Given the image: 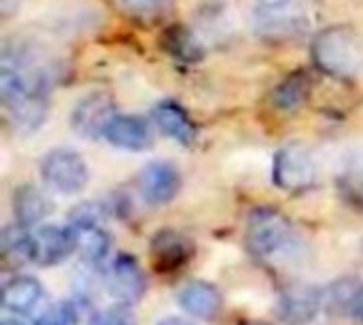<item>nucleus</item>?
I'll list each match as a JSON object with an SVG mask.
<instances>
[{"label": "nucleus", "instance_id": "1", "mask_svg": "<svg viewBox=\"0 0 363 325\" xmlns=\"http://www.w3.org/2000/svg\"><path fill=\"white\" fill-rule=\"evenodd\" d=\"M53 68L34 47L6 43L0 57V98L17 134L36 132L47 119Z\"/></svg>", "mask_w": 363, "mask_h": 325}, {"label": "nucleus", "instance_id": "2", "mask_svg": "<svg viewBox=\"0 0 363 325\" xmlns=\"http://www.w3.org/2000/svg\"><path fill=\"white\" fill-rule=\"evenodd\" d=\"M313 60L317 68L336 79H351L362 66L359 36L349 26H330L313 40Z\"/></svg>", "mask_w": 363, "mask_h": 325}, {"label": "nucleus", "instance_id": "3", "mask_svg": "<svg viewBox=\"0 0 363 325\" xmlns=\"http://www.w3.org/2000/svg\"><path fill=\"white\" fill-rule=\"evenodd\" d=\"M245 241L253 255L262 260H272L281 253H287L298 238L291 221L281 211L259 206L253 209L247 217Z\"/></svg>", "mask_w": 363, "mask_h": 325}, {"label": "nucleus", "instance_id": "4", "mask_svg": "<svg viewBox=\"0 0 363 325\" xmlns=\"http://www.w3.org/2000/svg\"><path fill=\"white\" fill-rule=\"evenodd\" d=\"M308 23L302 0H255L253 26L255 32L270 40H287L304 32Z\"/></svg>", "mask_w": 363, "mask_h": 325}, {"label": "nucleus", "instance_id": "5", "mask_svg": "<svg viewBox=\"0 0 363 325\" xmlns=\"http://www.w3.org/2000/svg\"><path fill=\"white\" fill-rule=\"evenodd\" d=\"M272 181L287 194H304L317 183V162L300 143L283 145L272 160Z\"/></svg>", "mask_w": 363, "mask_h": 325}, {"label": "nucleus", "instance_id": "6", "mask_svg": "<svg viewBox=\"0 0 363 325\" xmlns=\"http://www.w3.org/2000/svg\"><path fill=\"white\" fill-rule=\"evenodd\" d=\"M40 177L53 192L70 196V194H79L87 185L89 170L83 158L74 149L60 147L43 155Z\"/></svg>", "mask_w": 363, "mask_h": 325}, {"label": "nucleus", "instance_id": "7", "mask_svg": "<svg viewBox=\"0 0 363 325\" xmlns=\"http://www.w3.org/2000/svg\"><path fill=\"white\" fill-rule=\"evenodd\" d=\"M32 262L38 266H55L77 251V232L72 226H38L30 232Z\"/></svg>", "mask_w": 363, "mask_h": 325}, {"label": "nucleus", "instance_id": "8", "mask_svg": "<svg viewBox=\"0 0 363 325\" xmlns=\"http://www.w3.org/2000/svg\"><path fill=\"white\" fill-rule=\"evenodd\" d=\"M323 309V292L311 283L294 281L279 296V315L287 325H308Z\"/></svg>", "mask_w": 363, "mask_h": 325}, {"label": "nucleus", "instance_id": "9", "mask_svg": "<svg viewBox=\"0 0 363 325\" xmlns=\"http://www.w3.org/2000/svg\"><path fill=\"white\" fill-rule=\"evenodd\" d=\"M115 102L104 92L87 94L77 102L70 115V126L81 138H100L104 136L106 126L115 117Z\"/></svg>", "mask_w": 363, "mask_h": 325}, {"label": "nucleus", "instance_id": "10", "mask_svg": "<svg viewBox=\"0 0 363 325\" xmlns=\"http://www.w3.org/2000/svg\"><path fill=\"white\" fill-rule=\"evenodd\" d=\"M106 285H108L111 296L119 304H128V307L140 302L147 292L145 272L140 264L128 253H121L115 258L106 275Z\"/></svg>", "mask_w": 363, "mask_h": 325}, {"label": "nucleus", "instance_id": "11", "mask_svg": "<svg viewBox=\"0 0 363 325\" xmlns=\"http://www.w3.org/2000/svg\"><path fill=\"white\" fill-rule=\"evenodd\" d=\"M181 189V172L174 164L155 160L149 162L138 175V192L143 200L151 206L170 202Z\"/></svg>", "mask_w": 363, "mask_h": 325}, {"label": "nucleus", "instance_id": "12", "mask_svg": "<svg viewBox=\"0 0 363 325\" xmlns=\"http://www.w3.org/2000/svg\"><path fill=\"white\" fill-rule=\"evenodd\" d=\"M191 253H194L191 243L183 234H179L170 228L160 230L151 238V255H153L155 268L160 272H174V270L183 268L185 264H189Z\"/></svg>", "mask_w": 363, "mask_h": 325}, {"label": "nucleus", "instance_id": "13", "mask_svg": "<svg viewBox=\"0 0 363 325\" xmlns=\"http://www.w3.org/2000/svg\"><path fill=\"white\" fill-rule=\"evenodd\" d=\"M104 138L123 151H145L153 143L149 123L134 115H115L104 130Z\"/></svg>", "mask_w": 363, "mask_h": 325}, {"label": "nucleus", "instance_id": "14", "mask_svg": "<svg viewBox=\"0 0 363 325\" xmlns=\"http://www.w3.org/2000/svg\"><path fill=\"white\" fill-rule=\"evenodd\" d=\"M179 307L196 319L213 321L223 309V298L215 285L206 281H191L179 292Z\"/></svg>", "mask_w": 363, "mask_h": 325}, {"label": "nucleus", "instance_id": "15", "mask_svg": "<svg viewBox=\"0 0 363 325\" xmlns=\"http://www.w3.org/2000/svg\"><path fill=\"white\" fill-rule=\"evenodd\" d=\"M153 119L166 136L181 145H191L196 141V123L177 102H160L153 109Z\"/></svg>", "mask_w": 363, "mask_h": 325}, {"label": "nucleus", "instance_id": "16", "mask_svg": "<svg viewBox=\"0 0 363 325\" xmlns=\"http://www.w3.org/2000/svg\"><path fill=\"white\" fill-rule=\"evenodd\" d=\"M51 211L47 196L34 185H19L13 192V213L17 224L26 228H36Z\"/></svg>", "mask_w": 363, "mask_h": 325}, {"label": "nucleus", "instance_id": "17", "mask_svg": "<svg viewBox=\"0 0 363 325\" xmlns=\"http://www.w3.org/2000/svg\"><path fill=\"white\" fill-rule=\"evenodd\" d=\"M2 307L15 315H28L43 298V287L32 277H13L2 287Z\"/></svg>", "mask_w": 363, "mask_h": 325}, {"label": "nucleus", "instance_id": "18", "mask_svg": "<svg viewBox=\"0 0 363 325\" xmlns=\"http://www.w3.org/2000/svg\"><path fill=\"white\" fill-rule=\"evenodd\" d=\"M311 87H313V79L308 72H304V70L291 72L272 89V96H270L272 104L279 111H296L306 102Z\"/></svg>", "mask_w": 363, "mask_h": 325}, {"label": "nucleus", "instance_id": "19", "mask_svg": "<svg viewBox=\"0 0 363 325\" xmlns=\"http://www.w3.org/2000/svg\"><path fill=\"white\" fill-rule=\"evenodd\" d=\"M72 228L77 232V249L81 251L83 260L87 264L104 262L111 249V236L102 228V224H85V226H72Z\"/></svg>", "mask_w": 363, "mask_h": 325}, {"label": "nucleus", "instance_id": "20", "mask_svg": "<svg viewBox=\"0 0 363 325\" xmlns=\"http://www.w3.org/2000/svg\"><path fill=\"white\" fill-rule=\"evenodd\" d=\"M162 45H164V49H166L168 55H172L174 60L185 62V64L198 62L204 55L202 45L191 34V30H187L185 26H172V28H168L164 32V36H162Z\"/></svg>", "mask_w": 363, "mask_h": 325}, {"label": "nucleus", "instance_id": "21", "mask_svg": "<svg viewBox=\"0 0 363 325\" xmlns=\"http://www.w3.org/2000/svg\"><path fill=\"white\" fill-rule=\"evenodd\" d=\"M338 185L342 196L357 209H363V149H357L340 170Z\"/></svg>", "mask_w": 363, "mask_h": 325}, {"label": "nucleus", "instance_id": "22", "mask_svg": "<svg viewBox=\"0 0 363 325\" xmlns=\"http://www.w3.org/2000/svg\"><path fill=\"white\" fill-rule=\"evenodd\" d=\"M2 255L6 262H15V264L32 262L30 228H26L21 224L6 226L2 230Z\"/></svg>", "mask_w": 363, "mask_h": 325}, {"label": "nucleus", "instance_id": "23", "mask_svg": "<svg viewBox=\"0 0 363 325\" xmlns=\"http://www.w3.org/2000/svg\"><path fill=\"white\" fill-rule=\"evenodd\" d=\"M359 287L362 285H357L353 279H340V281L332 283L323 292V309H328L332 315L351 313V307H353V300H355Z\"/></svg>", "mask_w": 363, "mask_h": 325}, {"label": "nucleus", "instance_id": "24", "mask_svg": "<svg viewBox=\"0 0 363 325\" xmlns=\"http://www.w3.org/2000/svg\"><path fill=\"white\" fill-rule=\"evenodd\" d=\"M119 2L130 15L143 19L160 17L170 6V0H119Z\"/></svg>", "mask_w": 363, "mask_h": 325}, {"label": "nucleus", "instance_id": "25", "mask_svg": "<svg viewBox=\"0 0 363 325\" xmlns=\"http://www.w3.org/2000/svg\"><path fill=\"white\" fill-rule=\"evenodd\" d=\"M106 209L100 202H83L72 209L70 226H85V224H104Z\"/></svg>", "mask_w": 363, "mask_h": 325}, {"label": "nucleus", "instance_id": "26", "mask_svg": "<svg viewBox=\"0 0 363 325\" xmlns=\"http://www.w3.org/2000/svg\"><path fill=\"white\" fill-rule=\"evenodd\" d=\"M36 325H77V311L70 302H57L36 321Z\"/></svg>", "mask_w": 363, "mask_h": 325}, {"label": "nucleus", "instance_id": "27", "mask_svg": "<svg viewBox=\"0 0 363 325\" xmlns=\"http://www.w3.org/2000/svg\"><path fill=\"white\" fill-rule=\"evenodd\" d=\"M94 325H136V319L130 313L128 304H117V307H111L104 313L96 315Z\"/></svg>", "mask_w": 363, "mask_h": 325}, {"label": "nucleus", "instance_id": "28", "mask_svg": "<svg viewBox=\"0 0 363 325\" xmlns=\"http://www.w3.org/2000/svg\"><path fill=\"white\" fill-rule=\"evenodd\" d=\"M351 315H353L355 319L363 321V285L357 290V296H355L353 307H351Z\"/></svg>", "mask_w": 363, "mask_h": 325}, {"label": "nucleus", "instance_id": "29", "mask_svg": "<svg viewBox=\"0 0 363 325\" xmlns=\"http://www.w3.org/2000/svg\"><path fill=\"white\" fill-rule=\"evenodd\" d=\"M157 325H194V324H191V321H187V319H181V317H168V319L160 321Z\"/></svg>", "mask_w": 363, "mask_h": 325}, {"label": "nucleus", "instance_id": "30", "mask_svg": "<svg viewBox=\"0 0 363 325\" xmlns=\"http://www.w3.org/2000/svg\"><path fill=\"white\" fill-rule=\"evenodd\" d=\"M240 325H266V324H262V321H245V324H240Z\"/></svg>", "mask_w": 363, "mask_h": 325}]
</instances>
